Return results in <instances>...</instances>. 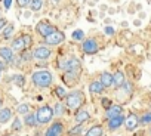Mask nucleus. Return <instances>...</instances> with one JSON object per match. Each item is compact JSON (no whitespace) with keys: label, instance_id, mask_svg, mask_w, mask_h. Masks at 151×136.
Instances as JSON below:
<instances>
[{"label":"nucleus","instance_id":"obj_1","mask_svg":"<svg viewBox=\"0 0 151 136\" xmlns=\"http://www.w3.org/2000/svg\"><path fill=\"white\" fill-rule=\"evenodd\" d=\"M52 73L47 71V70H39V71H34L31 74V82L37 86V87H42V89H46L52 84Z\"/></svg>","mask_w":151,"mask_h":136},{"label":"nucleus","instance_id":"obj_2","mask_svg":"<svg viewBox=\"0 0 151 136\" xmlns=\"http://www.w3.org/2000/svg\"><path fill=\"white\" fill-rule=\"evenodd\" d=\"M83 101H85V95L82 90H73V92L67 93V96H65V107L68 110L77 111V110H80Z\"/></svg>","mask_w":151,"mask_h":136},{"label":"nucleus","instance_id":"obj_3","mask_svg":"<svg viewBox=\"0 0 151 136\" xmlns=\"http://www.w3.org/2000/svg\"><path fill=\"white\" fill-rule=\"evenodd\" d=\"M36 118H37V123L39 124H47V123H50L52 118H53V110H52V107H49V105L40 107L37 110V112H36Z\"/></svg>","mask_w":151,"mask_h":136},{"label":"nucleus","instance_id":"obj_4","mask_svg":"<svg viewBox=\"0 0 151 136\" xmlns=\"http://www.w3.org/2000/svg\"><path fill=\"white\" fill-rule=\"evenodd\" d=\"M65 40V34L62 33V31H53L50 36H47L46 39H45V43L46 44H49V46H58V44H61L62 42Z\"/></svg>","mask_w":151,"mask_h":136},{"label":"nucleus","instance_id":"obj_5","mask_svg":"<svg viewBox=\"0 0 151 136\" xmlns=\"http://www.w3.org/2000/svg\"><path fill=\"white\" fill-rule=\"evenodd\" d=\"M36 30H37V33H39L43 39H46V37H47V36H50L53 31H56V30H55V27H53L50 22H46V21L39 22V24H37V27H36Z\"/></svg>","mask_w":151,"mask_h":136},{"label":"nucleus","instance_id":"obj_6","mask_svg":"<svg viewBox=\"0 0 151 136\" xmlns=\"http://www.w3.org/2000/svg\"><path fill=\"white\" fill-rule=\"evenodd\" d=\"M62 133H64V124H62V121L58 120V121H53L47 127L45 136H62Z\"/></svg>","mask_w":151,"mask_h":136},{"label":"nucleus","instance_id":"obj_7","mask_svg":"<svg viewBox=\"0 0 151 136\" xmlns=\"http://www.w3.org/2000/svg\"><path fill=\"white\" fill-rule=\"evenodd\" d=\"M59 68H65V70H74V68H79L80 67V61L76 58V56H68L67 59H62L59 64H58Z\"/></svg>","mask_w":151,"mask_h":136},{"label":"nucleus","instance_id":"obj_8","mask_svg":"<svg viewBox=\"0 0 151 136\" xmlns=\"http://www.w3.org/2000/svg\"><path fill=\"white\" fill-rule=\"evenodd\" d=\"M82 49H83V52L86 55H93V53H96L99 50V46H98V42L95 39H88V40L83 42Z\"/></svg>","mask_w":151,"mask_h":136},{"label":"nucleus","instance_id":"obj_9","mask_svg":"<svg viewBox=\"0 0 151 136\" xmlns=\"http://www.w3.org/2000/svg\"><path fill=\"white\" fill-rule=\"evenodd\" d=\"M31 55H33L36 59H47V58L52 55V50H50L47 46H39V47H36V49L31 52Z\"/></svg>","mask_w":151,"mask_h":136},{"label":"nucleus","instance_id":"obj_10","mask_svg":"<svg viewBox=\"0 0 151 136\" xmlns=\"http://www.w3.org/2000/svg\"><path fill=\"white\" fill-rule=\"evenodd\" d=\"M124 127L127 129V130H135L136 127H138V124H139V117L136 115V114H129L127 117H124Z\"/></svg>","mask_w":151,"mask_h":136},{"label":"nucleus","instance_id":"obj_11","mask_svg":"<svg viewBox=\"0 0 151 136\" xmlns=\"http://www.w3.org/2000/svg\"><path fill=\"white\" fill-rule=\"evenodd\" d=\"M91 120V114L86 111V110H77L76 111V115H74V121L77 124H85L86 121Z\"/></svg>","mask_w":151,"mask_h":136},{"label":"nucleus","instance_id":"obj_12","mask_svg":"<svg viewBox=\"0 0 151 136\" xmlns=\"http://www.w3.org/2000/svg\"><path fill=\"white\" fill-rule=\"evenodd\" d=\"M123 123H124V117H123V115H117V117H114V118H110V120H108L107 127H108V130L114 132V130H117L119 127H122V124H123Z\"/></svg>","mask_w":151,"mask_h":136},{"label":"nucleus","instance_id":"obj_13","mask_svg":"<svg viewBox=\"0 0 151 136\" xmlns=\"http://www.w3.org/2000/svg\"><path fill=\"white\" fill-rule=\"evenodd\" d=\"M14 120V111L11 108H0V124Z\"/></svg>","mask_w":151,"mask_h":136},{"label":"nucleus","instance_id":"obj_14","mask_svg":"<svg viewBox=\"0 0 151 136\" xmlns=\"http://www.w3.org/2000/svg\"><path fill=\"white\" fill-rule=\"evenodd\" d=\"M64 82L65 83H74L76 80H77L79 79V68H74V70H68L65 74H64Z\"/></svg>","mask_w":151,"mask_h":136},{"label":"nucleus","instance_id":"obj_15","mask_svg":"<svg viewBox=\"0 0 151 136\" xmlns=\"http://www.w3.org/2000/svg\"><path fill=\"white\" fill-rule=\"evenodd\" d=\"M122 111H123V108L120 105H111L108 110H105V115L110 120V118H114L117 115H122Z\"/></svg>","mask_w":151,"mask_h":136},{"label":"nucleus","instance_id":"obj_16","mask_svg":"<svg viewBox=\"0 0 151 136\" xmlns=\"http://www.w3.org/2000/svg\"><path fill=\"white\" fill-rule=\"evenodd\" d=\"M0 58H3L6 62H12L14 61V50L11 47H0Z\"/></svg>","mask_w":151,"mask_h":136},{"label":"nucleus","instance_id":"obj_17","mask_svg":"<svg viewBox=\"0 0 151 136\" xmlns=\"http://www.w3.org/2000/svg\"><path fill=\"white\" fill-rule=\"evenodd\" d=\"M24 124L27 127H36V126H39L37 118H36V114L34 112H28L27 115H24Z\"/></svg>","mask_w":151,"mask_h":136},{"label":"nucleus","instance_id":"obj_18","mask_svg":"<svg viewBox=\"0 0 151 136\" xmlns=\"http://www.w3.org/2000/svg\"><path fill=\"white\" fill-rule=\"evenodd\" d=\"M102 135H104V127H102L101 124L92 126V127L85 133V136H102Z\"/></svg>","mask_w":151,"mask_h":136},{"label":"nucleus","instance_id":"obj_19","mask_svg":"<svg viewBox=\"0 0 151 136\" xmlns=\"http://www.w3.org/2000/svg\"><path fill=\"white\" fill-rule=\"evenodd\" d=\"M123 84H124V76H123V73L122 71H116L113 74V86L122 87Z\"/></svg>","mask_w":151,"mask_h":136},{"label":"nucleus","instance_id":"obj_20","mask_svg":"<svg viewBox=\"0 0 151 136\" xmlns=\"http://www.w3.org/2000/svg\"><path fill=\"white\" fill-rule=\"evenodd\" d=\"M99 82H101V84H102L104 87H111V86H113V74H110V73H102Z\"/></svg>","mask_w":151,"mask_h":136},{"label":"nucleus","instance_id":"obj_21","mask_svg":"<svg viewBox=\"0 0 151 136\" xmlns=\"http://www.w3.org/2000/svg\"><path fill=\"white\" fill-rule=\"evenodd\" d=\"M11 49H12V50H15V52H22V50H25V46H24L22 37H17V39L12 42Z\"/></svg>","mask_w":151,"mask_h":136},{"label":"nucleus","instance_id":"obj_22","mask_svg":"<svg viewBox=\"0 0 151 136\" xmlns=\"http://www.w3.org/2000/svg\"><path fill=\"white\" fill-rule=\"evenodd\" d=\"M104 89H105V87L101 84V82H92V83L89 84V90H91V93H102Z\"/></svg>","mask_w":151,"mask_h":136},{"label":"nucleus","instance_id":"obj_23","mask_svg":"<svg viewBox=\"0 0 151 136\" xmlns=\"http://www.w3.org/2000/svg\"><path fill=\"white\" fill-rule=\"evenodd\" d=\"M52 110H53V115H56V117H62L64 112H65V108H64V105L61 102H56V105Z\"/></svg>","mask_w":151,"mask_h":136},{"label":"nucleus","instance_id":"obj_24","mask_svg":"<svg viewBox=\"0 0 151 136\" xmlns=\"http://www.w3.org/2000/svg\"><path fill=\"white\" fill-rule=\"evenodd\" d=\"M43 8V0H31L30 2V9L33 12H37Z\"/></svg>","mask_w":151,"mask_h":136},{"label":"nucleus","instance_id":"obj_25","mask_svg":"<svg viewBox=\"0 0 151 136\" xmlns=\"http://www.w3.org/2000/svg\"><path fill=\"white\" fill-rule=\"evenodd\" d=\"M83 130H85V129H83V124H77V126H76V127L70 129L68 135H70V136H80Z\"/></svg>","mask_w":151,"mask_h":136},{"label":"nucleus","instance_id":"obj_26","mask_svg":"<svg viewBox=\"0 0 151 136\" xmlns=\"http://www.w3.org/2000/svg\"><path fill=\"white\" fill-rule=\"evenodd\" d=\"M14 30H15V27L11 24V25H6L5 28H3V34H2V37L5 39V40H8V39H11V36H12V33H14Z\"/></svg>","mask_w":151,"mask_h":136},{"label":"nucleus","instance_id":"obj_27","mask_svg":"<svg viewBox=\"0 0 151 136\" xmlns=\"http://www.w3.org/2000/svg\"><path fill=\"white\" fill-rule=\"evenodd\" d=\"M11 129H12L14 132H21V130H22V120L14 118V120H12V124H11Z\"/></svg>","mask_w":151,"mask_h":136},{"label":"nucleus","instance_id":"obj_28","mask_svg":"<svg viewBox=\"0 0 151 136\" xmlns=\"http://www.w3.org/2000/svg\"><path fill=\"white\" fill-rule=\"evenodd\" d=\"M17 112L18 114H22V115H27L30 112V105L28 104H19L17 107Z\"/></svg>","mask_w":151,"mask_h":136},{"label":"nucleus","instance_id":"obj_29","mask_svg":"<svg viewBox=\"0 0 151 136\" xmlns=\"http://www.w3.org/2000/svg\"><path fill=\"white\" fill-rule=\"evenodd\" d=\"M71 37H73V40H76V42H82V40L85 39V33H83L82 30H76V31H73Z\"/></svg>","mask_w":151,"mask_h":136},{"label":"nucleus","instance_id":"obj_30","mask_svg":"<svg viewBox=\"0 0 151 136\" xmlns=\"http://www.w3.org/2000/svg\"><path fill=\"white\" fill-rule=\"evenodd\" d=\"M139 123H141V124H150V123H151V111L145 112V114L139 118Z\"/></svg>","mask_w":151,"mask_h":136},{"label":"nucleus","instance_id":"obj_31","mask_svg":"<svg viewBox=\"0 0 151 136\" xmlns=\"http://www.w3.org/2000/svg\"><path fill=\"white\" fill-rule=\"evenodd\" d=\"M21 37H22V42H24L25 49H27V47H30V46L33 44V39H31V36H30V34H24V36H21Z\"/></svg>","mask_w":151,"mask_h":136},{"label":"nucleus","instance_id":"obj_32","mask_svg":"<svg viewBox=\"0 0 151 136\" xmlns=\"http://www.w3.org/2000/svg\"><path fill=\"white\" fill-rule=\"evenodd\" d=\"M55 93H56V96H58L59 99H65V96H67L65 89H64V87H61V86H58V87L55 89Z\"/></svg>","mask_w":151,"mask_h":136},{"label":"nucleus","instance_id":"obj_33","mask_svg":"<svg viewBox=\"0 0 151 136\" xmlns=\"http://www.w3.org/2000/svg\"><path fill=\"white\" fill-rule=\"evenodd\" d=\"M12 80H14L18 86H22V84H24V82H25L24 76H12Z\"/></svg>","mask_w":151,"mask_h":136},{"label":"nucleus","instance_id":"obj_34","mask_svg":"<svg viewBox=\"0 0 151 136\" xmlns=\"http://www.w3.org/2000/svg\"><path fill=\"white\" fill-rule=\"evenodd\" d=\"M30 2H31V0H17V3H18L19 8H28Z\"/></svg>","mask_w":151,"mask_h":136},{"label":"nucleus","instance_id":"obj_35","mask_svg":"<svg viewBox=\"0 0 151 136\" xmlns=\"http://www.w3.org/2000/svg\"><path fill=\"white\" fill-rule=\"evenodd\" d=\"M101 104H102V107H104L105 110H108V108L111 107V101H110V99H107V98H104V99L101 101Z\"/></svg>","mask_w":151,"mask_h":136},{"label":"nucleus","instance_id":"obj_36","mask_svg":"<svg viewBox=\"0 0 151 136\" xmlns=\"http://www.w3.org/2000/svg\"><path fill=\"white\" fill-rule=\"evenodd\" d=\"M31 56H33L31 53H27V52H24V50L21 52V59H22V61H28Z\"/></svg>","mask_w":151,"mask_h":136},{"label":"nucleus","instance_id":"obj_37","mask_svg":"<svg viewBox=\"0 0 151 136\" xmlns=\"http://www.w3.org/2000/svg\"><path fill=\"white\" fill-rule=\"evenodd\" d=\"M12 2H14V0H3V5H5V9H6V11H9V9H11Z\"/></svg>","mask_w":151,"mask_h":136},{"label":"nucleus","instance_id":"obj_38","mask_svg":"<svg viewBox=\"0 0 151 136\" xmlns=\"http://www.w3.org/2000/svg\"><path fill=\"white\" fill-rule=\"evenodd\" d=\"M6 25H8V21H6L5 18H0V31H2Z\"/></svg>","mask_w":151,"mask_h":136},{"label":"nucleus","instance_id":"obj_39","mask_svg":"<svg viewBox=\"0 0 151 136\" xmlns=\"http://www.w3.org/2000/svg\"><path fill=\"white\" fill-rule=\"evenodd\" d=\"M104 31H105V34H108V36H113V34H114V28H113V27H105Z\"/></svg>","mask_w":151,"mask_h":136},{"label":"nucleus","instance_id":"obj_40","mask_svg":"<svg viewBox=\"0 0 151 136\" xmlns=\"http://www.w3.org/2000/svg\"><path fill=\"white\" fill-rule=\"evenodd\" d=\"M5 68H6V65L3 64V61H0V73H2V71L5 70Z\"/></svg>","mask_w":151,"mask_h":136},{"label":"nucleus","instance_id":"obj_41","mask_svg":"<svg viewBox=\"0 0 151 136\" xmlns=\"http://www.w3.org/2000/svg\"><path fill=\"white\" fill-rule=\"evenodd\" d=\"M2 104H3V102H2V98H0V108H3V107H2Z\"/></svg>","mask_w":151,"mask_h":136},{"label":"nucleus","instance_id":"obj_42","mask_svg":"<svg viewBox=\"0 0 151 136\" xmlns=\"http://www.w3.org/2000/svg\"><path fill=\"white\" fill-rule=\"evenodd\" d=\"M52 2H53V3H56V2H59V0H52Z\"/></svg>","mask_w":151,"mask_h":136},{"label":"nucleus","instance_id":"obj_43","mask_svg":"<svg viewBox=\"0 0 151 136\" xmlns=\"http://www.w3.org/2000/svg\"><path fill=\"white\" fill-rule=\"evenodd\" d=\"M150 135H151V129H150Z\"/></svg>","mask_w":151,"mask_h":136}]
</instances>
